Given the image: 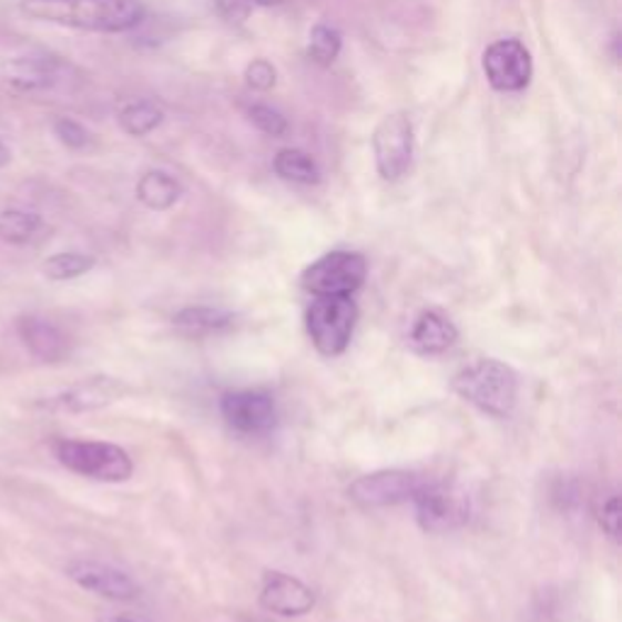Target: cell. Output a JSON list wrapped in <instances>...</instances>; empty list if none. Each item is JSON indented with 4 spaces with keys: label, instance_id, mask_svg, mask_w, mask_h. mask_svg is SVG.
<instances>
[{
    "label": "cell",
    "instance_id": "18",
    "mask_svg": "<svg viewBox=\"0 0 622 622\" xmlns=\"http://www.w3.org/2000/svg\"><path fill=\"white\" fill-rule=\"evenodd\" d=\"M173 324L187 336H210L232 328L236 324V316L214 307H187L181 314H175Z\"/></svg>",
    "mask_w": 622,
    "mask_h": 622
},
{
    "label": "cell",
    "instance_id": "24",
    "mask_svg": "<svg viewBox=\"0 0 622 622\" xmlns=\"http://www.w3.org/2000/svg\"><path fill=\"white\" fill-rule=\"evenodd\" d=\"M248 120L253 122L256 130H261L263 134H268V136H275V139L285 136L287 130H289V122H287L285 114L281 110H275L271 105H263V103H256V105L248 108Z\"/></svg>",
    "mask_w": 622,
    "mask_h": 622
},
{
    "label": "cell",
    "instance_id": "7",
    "mask_svg": "<svg viewBox=\"0 0 622 622\" xmlns=\"http://www.w3.org/2000/svg\"><path fill=\"white\" fill-rule=\"evenodd\" d=\"M375 166L383 181L397 183L414 159V124L404 112H391L379 120L373 132Z\"/></svg>",
    "mask_w": 622,
    "mask_h": 622
},
{
    "label": "cell",
    "instance_id": "11",
    "mask_svg": "<svg viewBox=\"0 0 622 622\" xmlns=\"http://www.w3.org/2000/svg\"><path fill=\"white\" fill-rule=\"evenodd\" d=\"M67 577L83 591L103 595L110 601H134L142 595V587L126 571L105 562L73 560L67 567Z\"/></svg>",
    "mask_w": 622,
    "mask_h": 622
},
{
    "label": "cell",
    "instance_id": "4",
    "mask_svg": "<svg viewBox=\"0 0 622 622\" xmlns=\"http://www.w3.org/2000/svg\"><path fill=\"white\" fill-rule=\"evenodd\" d=\"M358 322V307L350 297H316L307 312L312 343L326 358H336L348 348Z\"/></svg>",
    "mask_w": 622,
    "mask_h": 622
},
{
    "label": "cell",
    "instance_id": "2",
    "mask_svg": "<svg viewBox=\"0 0 622 622\" xmlns=\"http://www.w3.org/2000/svg\"><path fill=\"white\" fill-rule=\"evenodd\" d=\"M452 389L475 409L493 418L511 416L518 404V375L493 358L467 365L455 375Z\"/></svg>",
    "mask_w": 622,
    "mask_h": 622
},
{
    "label": "cell",
    "instance_id": "30",
    "mask_svg": "<svg viewBox=\"0 0 622 622\" xmlns=\"http://www.w3.org/2000/svg\"><path fill=\"white\" fill-rule=\"evenodd\" d=\"M98 622H146V620H136V618H126V615H103Z\"/></svg>",
    "mask_w": 622,
    "mask_h": 622
},
{
    "label": "cell",
    "instance_id": "9",
    "mask_svg": "<svg viewBox=\"0 0 622 622\" xmlns=\"http://www.w3.org/2000/svg\"><path fill=\"white\" fill-rule=\"evenodd\" d=\"M421 479L404 469H379V472L358 477L348 487V497L363 509H389L414 499Z\"/></svg>",
    "mask_w": 622,
    "mask_h": 622
},
{
    "label": "cell",
    "instance_id": "29",
    "mask_svg": "<svg viewBox=\"0 0 622 622\" xmlns=\"http://www.w3.org/2000/svg\"><path fill=\"white\" fill-rule=\"evenodd\" d=\"M214 3L228 22H244L248 18L251 0H214Z\"/></svg>",
    "mask_w": 622,
    "mask_h": 622
},
{
    "label": "cell",
    "instance_id": "26",
    "mask_svg": "<svg viewBox=\"0 0 622 622\" xmlns=\"http://www.w3.org/2000/svg\"><path fill=\"white\" fill-rule=\"evenodd\" d=\"M552 501L560 511H577L583 506V489L577 479L560 477L552 487Z\"/></svg>",
    "mask_w": 622,
    "mask_h": 622
},
{
    "label": "cell",
    "instance_id": "17",
    "mask_svg": "<svg viewBox=\"0 0 622 622\" xmlns=\"http://www.w3.org/2000/svg\"><path fill=\"white\" fill-rule=\"evenodd\" d=\"M183 197V185L166 171H146L136 183V200L151 212H166Z\"/></svg>",
    "mask_w": 622,
    "mask_h": 622
},
{
    "label": "cell",
    "instance_id": "5",
    "mask_svg": "<svg viewBox=\"0 0 622 622\" xmlns=\"http://www.w3.org/2000/svg\"><path fill=\"white\" fill-rule=\"evenodd\" d=\"M367 277V261L355 251H332L314 261L302 285L314 297H353Z\"/></svg>",
    "mask_w": 622,
    "mask_h": 622
},
{
    "label": "cell",
    "instance_id": "20",
    "mask_svg": "<svg viewBox=\"0 0 622 622\" xmlns=\"http://www.w3.org/2000/svg\"><path fill=\"white\" fill-rule=\"evenodd\" d=\"M42 217L30 210H3L0 212V241L10 246H24L40 234Z\"/></svg>",
    "mask_w": 622,
    "mask_h": 622
},
{
    "label": "cell",
    "instance_id": "32",
    "mask_svg": "<svg viewBox=\"0 0 622 622\" xmlns=\"http://www.w3.org/2000/svg\"><path fill=\"white\" fill-rule=\"evenodd\" d=\"M251 3H256L261 8H273V6H281L285 0H251Z\"/></svg>",
    "mask_w": 622,
    "mask_h": 622
},
{
    "label": "cell",
    "instance_id": "28",
    "mask_svg": "<svg viewBox=\"0 0 622 622\" xmlns=\"http://www.w3.org/2000/svg\"><path fill=\"white\" fill-rule=\"evenodd\" d=\"M599 523L605 530V536L613 542H620V497L608 493L599 509Z\"/></svg>",
    "mask_w": 622,
    "mask_h": 622
},
{
    "label": "cell",
    "instance_id": "6",
    "mask_svg": "<svg viewBox=\"0 0 622 622\" xmlns=\"http://www.w3.org/2000/svg\"><path fill=\"white\" fill-rule=\"evenodd\" d=\"M414 509H416V520L426 532H450L462 528L469 513H472V503H469V497L452 485H424L418 487V491L414 493Z\"/></svg>",
    "mask_w": 622,
    "mask_h": 622
},
{
    "label": "cell",
    "instance_id": "14",
    "mask_svg": "<svg viewBox=\"0 0 622 622\" xmlns=\"http://www.w3.org/2000/svg\"><path fill=\"white\" fill-rule=\"evenodd\" d=\"M18 336L22 340V346L28 348L40 363H63L71 355V338L61 332L57 324L42 316H20L18 324Z\"/></svg>",
    "mask_w": 622,
    "mask_h": 622
},
{
    "label": "cell",
    "instance_id": "16",
    "mask_svg": "<svg viewBox=\"0 0 622 622\" xmlns=\"http://www.w3.org/2000/svg\"><path fill=\"white\" fill-rule=\"evenodd\" d=\"M411 348L421 355H440L455 346L457 328L440 312H424L411 328Z\"/></svg>",
    "mask_w": 622,
    "mask_h": 622
},
{
    "label": "cell",
    "instance_id": "10",
    "mask_svg": "<svg viewBox=\"0 0 622 622\" xmlns=\"http://www.w3.org/2000/svg\"><path fill=\"white\" fill-rule=\"evenodd\" d=\"M220 411L228 426L246 436L268 434L277 424L275 401L265 391H228L220 401Z\"/></svg>",
    "mask_w": 622,
    "mask_h": 622
},
{
    "label": "cell",
    "instance_id": "19",
    "mask_svg": "<svg viewBox=\"0 0 622 622\" xmlns=\"http://www.w3.org/2000/svg\"><path fill=\"white\" fill-rule=\"evenodd\" d=\"M275 173L287 183L297 185H316L322 181V169L307 151L302 149H281L273 159Z\"/></svg>",
    "mask_w": 622,
    "mask_h": 622
},
{
    "label": "cell",
    "instance_id": "31",
    "mask_svg": "<svg viewBox=\"0 0 622 622\" xmlns=\"http://www.w3.org/2000/svg\"><path fill=\"white\" fill-rule=\"evenodd\" d=\"M10 159H12L10 149H8V146H6L3 142H0V169H3V166H8V163H10Z\"/></svg>",
    "mask_w": 622,
    "mask_h": 622
},
{
    "label": "cell",
    "instance_id": "3",
    "mask_svg": "<svg viewBox=\"0 0 622 622\" xmlns=\"http://www.w3.org/2000/svg\"><path fill=\"white\" fill-rule=\"evenodd\" d=\"M57 460L71 472L95 481H126L134 472L132 457L120 446L103 440H59L54 446Z\"/></svg>",
    "mask_w": 622,
    "mask_h": 622
},
{
    "label": "cell",
    "instance_id": "15",
    "mask_svg": "<svg viewBox=\"0 0 622 622\" xmlns=\"http://www.w3.org/2000/svg\"><path fill=\"white\" fill-rule=\"evenodd\" d=\"M124 395H126V385L122 379L98 375L83 379V383L69 387L67 391H61V395L54 399V406L69 414H85V411L105 409V406L120 401Z\"/></svg>",
    "mask_w": 622,
    "mask_h": 622
},
{
    "label": "cell",
    "instance_id": "1",
    "mask_svg": "<svg viewBox=\"0 0 622 622\" xmlns=\"http://www.w3.org/2000/svg\"><path fill=\"white\" fill-rule=\"evenodd\" d=\"M20 12L59 28L122 34L144 22L146 6L144 0H20Z\"/></svg>",
    "mask_w": 622,
    "mask_h": 622
},
{
    "label": "cell",
    "instance_id": "22",
    "mask_svg": "<svg viewBox=\"0 0 622 622\" xmlns=\"http://www.w3.org/2000/svg\"><path fill=\"white\" fill-rule=\"evenodd\" d=\"M95 268V258L85 256V253H57V256H49L42 265L44 275L49 281L54 283H67V281H75L85 273H91Z\"/></svg>",
    "mask_w": 622,
    "mask_h": 622
},
{
    "label": "cell",
    "instance_id": "27",
    "mask_svg": "<svg viewBox=\"0 0 622 622\" xmlns=\"http://www.w3.org/2000/svg\"><path fill=\"white\" fill-rule=\"evenodd\" d=\"M277 81V71L268 59H253L246 67V83L253 91H271Z\"/></svg>",
    "mask_w": 622,
    "mask_h": 622
},
{
    "label": "cell",
    "instance_id": "13",
    "mask_svg": "<svg viewBox=\"0 0 622 622\" xmlns=\"http://www.w3.org/2000/svg\"><path fill=\"white\" fill-rule=\"evenodd\" d=\"M314 603H316L314 591L307 587V583L289 574H283V571H271L263 581L261 605L268 613L283 618H299V615H307Z\"/></svg>",
    "mask_w": 622,
    "mask_h": 622
},
{
    "label": "cell",
    "instance_id": "8",
    "mask_svg": "<svg viewBox=\"0 0 622 622\" xmlns=\"http://www.w3.org/2000/svg\"><path fill=\"white\" fill-rule=\"evenodd\" d=\"M481 67L493 91L520 93L532 81V57L520 40H499L485 49Z\"/></svg>",
    "mask_w": 622,
    "mask_h": 622
},
{
    "label": "cell",
    "instance_id": "23",
    "mask_svg": "<svg viewBox=\"0 0 622 622\" xmlns=\"http://www.w3.org/2000/svg\"><path fill=\"white\" fill-rule=\"evenodd\" d=\"M343 49V34L328 24H316L309 34V59L319 67H332Z\"/></svg>",
    "mask_w": 622,
    "mask_h": 622
},
{
    "label": "cell",
    "instance_id": "25",
    "mask_svg": "<svg viewBox=\"0 0 622 622\" xmlns=\"http://www.w3.org/2000/svg\"><path fill=\"white\" fill-rule=\"evenodd\" d=\"M54 136L71 151H83L88 144H91V132H88L81 122H75L71 118H59L54 122Z\"/></svg>",
    "mask_w": 622,
    "mask_h": 622
},
{
    "label": "cell",
    "instance_id": "12",
    "mask_svg": "<svg viewBox=\"0 0 622 622\" xmlns=\"http://www.w3.org/2000/svg\"><path fill=\"white\" fill-rule=\"evenodd\" d=\"M67 69L59 57L47 52H30L12 57L3 63V81L18 93H44L59 85L61 73Z\"/></svg>",
    "mask_w": 622,
    "mask_h": 622
},
{
    "label": "cell",
    "instance_id": "21",
    "mask_svg": "<svg viewBox=\"0 0 622 622\" xmlns=\"http://www.w3.org/2000/svg\"><path fill=\"white\" fill-rule=\"evenodd\" d=\"M120 130L130 136H146L161 126L163 110L151 100H136V103L124 105L120 110Z\"/></svg>",
    "mask_w": 622,
    "mask_h": 622
}]
</instances>
